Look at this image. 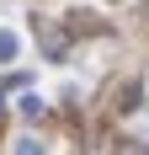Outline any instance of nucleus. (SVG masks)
Listing matches in <instances>:
<instances>
[{
	"label": "nucleus",
	"mask_w": 149,
	"mask_h": 155,
	"mask_svg": "<svg viewBox=\"0 0 149 155\" xmlns=\"http://www.w3.org/2000/svg\"><path fill=\"white\" fill-rule=\"evenodd\" d=\"M37 112H43V96H37V91H21V118H37Z\"/></svg>",
	"instance_id": "nucleus-2"
},
{
	"label": "nucleus",
	"mask_w": 149,
	"mask_h": 155,
	"mask_svg": "<svg viewBox=\"0 0 149 155\" xmlns=\"http://www.w3.org/2000/svg\"><path fill=\"white\" fill-rule=\"evenodd\" d=\"M16 54H21V38L11 27H0V64H16Z\"/></svg>",
	"instance_id": "nucleus-1"
},
{
	"label": "nucleus",
	"mask_w": 149,
	"mask_h": 155,
	"mask_svg": "<svg viewBox=\"0 0 149 155\" xmlns=\"http://www.w3.org/2000/svg\"><path fill=\"white\" fill-rule=\"evenodd\" d=\"M11 155H48V144H37V139L27 134V139H16V150H11Z\"/></svg>",
	"instance_id": "nucleus-3"
}]
</instances>
